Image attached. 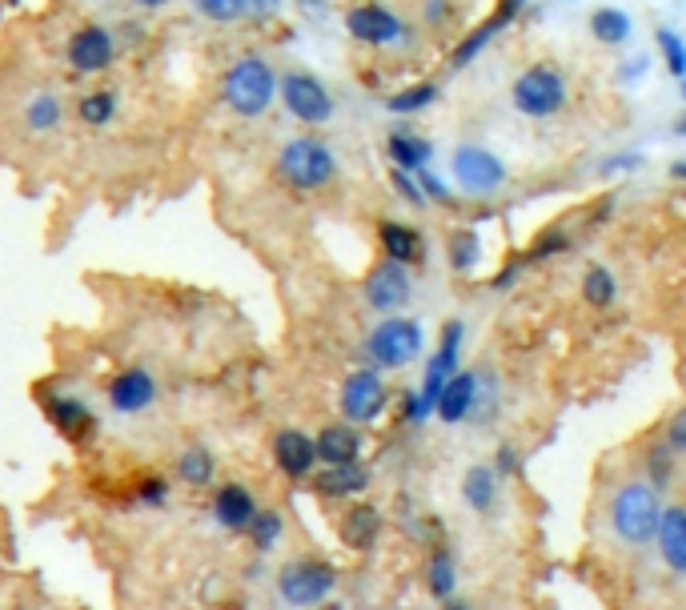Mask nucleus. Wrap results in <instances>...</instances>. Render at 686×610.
Returning a JSON list of instances; mask_svg holds the SVG:
<instances>
[{
    "label": "nucleus",
    "mask_w": 686,
    "mask_h": 610,
    "mask_svg": "<svg viewBox=\"0 0 686 610\" xmlns=\"http://www.w3.org/2000/svg\"><path fill=\"white\" fill-rule=\"evenodd\" d=\"M462 342H466V322H462V318L442 322L438 350L430 354V362H426V370H422V386L410 390V394H402V422L422 426V422L434 418V406H438L442 386L462 370Z\"/></svg>",
    "instance_id": "f257e3e1"
},
{
    "label": "nucleus",
    "mask_w": 686,
    "mask_h": 610,
    "mask_svg": "<svg viewBox=\"0 0 686 610\" xmlns=\"http://www.w3.org/2000/svg\"><path fill=\"white\" fill-rule=\"evenodd\" d=\"M277 85H281V73L261 53H245V57H237L225 69V77H221V101L241 121H261L273 109V101H277Z\"/></svg>",
    "instance_id": "f03ea898"
},
{
    "label": "nucleus",
    "mask_w": 686,
    "mask_h": 610,
    "mask_svg": "<svg viewBox=\"0 0 686 610\" xmlns=\"http://www.w3.org/2000/svg\"><path fill=\"white\" fill-rule=\"evenodd\" d=\"M277 173L293 193H321V189H329L337 181L341 165H337V153H333L329 141H321L313 133H301V137H289L277 149Z\"/></svg>",
    "instance_id": "7ed1b4c3"
},
{
    "label": "nucleus",
    "mask_w": 686,
    "mask_h": 610,
    "mask_svg": "<svg viewBox=\"0 0 686 610\" xmlns=\"http://www.w3.org/2000/svg\"><path fill=\"white\" fill-rule=\"evenodd\" d=\"M662 494L650 486V482H626L614 490L610 498V534L622 542V546H650L654 534H658V522H662Z\"/></svg>",
    "instance_id": "20e7f679"
},
{
    "label": "nucleus",
    "mask_w": 686,
    "mask_h": 610,
    "mask_svg": "<svg viewBox=\"0 0 686 610\" xmlns=\"http://www.w3.org/2000/svg\"><path fill=\"white\" fill-rule=\"evenodd\" d=\"M510 105L518 117L530 121H554L566 105H570V81L558 65L550 61H534L526 65L514 81H510Z\"/></svg>",
    "instance_id": "39448f33"
},
{
    "label": "nucleus",
    "mask_w": 686,
    "mask_h": 610,
    "mask_svg": "<svg viewBox=\"0 0 686 610\" xmlns=\"http://www.w3.org/2000/svg\"><path fill=\"white\" fill-rule=\"evenodd\" d=\"M422 350H426V330L418 318L406 314H386L366 338V354L378 370H406L422 358Z\"/></svg>",
    "instance_id": "423d86ee"
},
{
    "label": "nucleus",
    "mask_w": 686,
    "mask_h": 610,
    "mask_svg": "<svg viewBox=\"0 0 686 610\" xmlns=\"http://www.w3.org/2000/svg\"><path fill=\"white\" fill-rule=\"evenodd\" d=\"M450 177H454V185H458L466 197L486 201V197H494V193L506 189L510 169H506V161H502L494 149H486V145H458V149L450 153Z\"/></svg>",
    "instance_id": "0eeeda50"
},
{
    "label": "nucleus",
    "mask_w": 686,
    "mask_h": 610,
    "mask_svg": "<svg viewBox=\"0 0 686 610\" xmlns=\"http://www.w3.org/2000/svg\"><path fill=\"white\" fill-rule=\"evenodd\" d=\"M337 586V566L325 558H293L277 570V594L293 610L321 606Z\"/></svg>",
    "instance_id": "6e6552de"
},
{
    "label": "nucleus",
    "mask_w": 686,
    "mask_h": 610,
    "mask_svg": "<svg viewBox=\"0 0 686 610\" xmlns=\"http://www.w3.org/2000/svg\"><path fill=\"white\" fill-rule=\"evenodd\" d=\"M277 97L285 105V113L309 129L317 125H329L333 113H337V101L329 93V85L317 77V73H305V69H289L281 73V85H277Z\"/></svg>",
    "instance_id": "1a4fd4ad"
},
{
    "label": "nucleus",
    "mask_w": 686,
    "mask_h": 610,
    "mask_svg": "<svg viewBox=\"0 0 686 610\" xmlns=\"http://www.w3.org/2000/svg\"><path fill=\"white\" fill-rule=\"evenodd\" d=\"M337 410H341V422H350V426H374L390 410V386H386L382 370L362 366V370L346 374V382L337 390Z\"/></svg>",
    "instance_id": "9d476101"
},
{
    "label": "nucleus",
    "mask_w": 686,
    "mask_h": 610,
    "mask_svg": "<svg viewBox=\"0 0 686 610\" xmlns=\"http://www.w3.org/2000/svg\"><path fill=\"white\" fill-rule=\"evenodd\" d=\"M346 33L350 41L366 45V49H398L410 45V25L390 9L382 0H362V5L346 9Z\"/></svg>",
    "instance_id": "9b49d317"
},
{
    "label": "nucleus",
    "mask_w": 686,
    "mask_h": 610,
    "mask_svg": "<svg viewBox=\"0 0 686 610\" xmlns=\"http://www.w3.org/2000/svg\"><path fill=\"white\" fill-rule=\"evenodd\" d=\"M117 57H121V41H117V33H113L109 25H101V21L77 25V29L69 33V41H65V61H69V69L81 73V77H101V73H109V69L117 65Z\"/></svg>",
    "instance_id": "f8f14e48"
},
{
    "label": "nucleus",
    "mask_w": 686,
    "mask_h": 610,
    "mask_svg": "<svg viewBox=\"0 0 686 610\" xmlns=\"http://www.w3.org/2000/svg\"><path fill=\"white\" fill-rule=\"evenodd\" d=\"M526 5L530 0H494V9H490V17L482 21V25H474L458 45H454V53L446 57V69L450 73H462V69H470L506 29H514L518 21H522V13H526Z\"/></svg>",
    "instance_id": "ddd939ff"
},
{
    "label": "nucleus",
    "mask_w": 686,
    "mask_h": 610,
    "mask_svg": "<svg viewBox=\"0 0 686 610\" xmlns=\"http://www.w3.org/2000/svg\"><path fill=\"white\" fill-rule=\"evenodd\" d=\"M362 297H366V305L374 314H402L406 305H410V297H414V273H410V265H398V261H390V257H382L370 273H366V281H362Z\"/></svg>",
    "instance_id": "4468645a"
},
{
    "label": "nucleus",
    "mask_w": 686,
    "mask_h": 610,
    "mask_svg": "<svg viewBox=\"0 0 686 610\" xmlns=\"http://www.w3.org/2000/svg\"><path fill=\"white\" fill-rule=\"evenodd\" d=\"M157 394H161V390H157V378H153L145 366L117 370V374L109 378V386H105V398H109V406H113L117 414H125V418L153 410Z\"/></svg>",
    "instance_id": "2eb2a0df"
},
{
    "label": "nucleus",
    "mask_w": 686,
    "mask_h": 610,
    "mask_svg": "<svg viewBox=\"0 0 686 610\" xmlns=\"http://www.w3.org/2000/svg\"><path fill=\"white\" fill-rule=\"evenodd\" d=\"M41 406H45V418L53 422V430L61 438L77 442V446L97 434V414H93V406L85 398H77V394H45Z\"/></svg>",
    "instance_id": "dca6fc26"
},
{
    "label": "nucleus",
    "mask_w": 686,
    "mask_h": 610,
    "mask_svg": "<svg viewBox=\"0 0 686 610\" xmlns=\"http://www.w3.org/2000/svg\"><path fill=\"white\" fill-rule=\"evenodd\" d=\"M478 390H482V370H458L442 394H438V406H434V418L446 422V426H462L474 418L478 410Z\"/></svg>",
    "instance_id": "f3484780"
},
{
    "label": "nucleus",
    "mask_w": 686,
    "mask_h": 610,
    "mask_svg": "<svg viewBox=\"0 0 686 610\" xmlns=\"http://www.w3.org/2000/svg\"><path fill=\"white\" fill-rule=\"evenodd\" d=\"M273 466L289 478V482H305L313 478L317 470V446H313V434L305 430H277L273 434Z\"/></svg>",
    "instance_id": "a211bd4d"
},
{
    "label": "nucleus",
    "mask_w": 686,
    "mask_h": 610,
    "mask_svg": "<svg viewBox=\"0 0 686 610\" xmlns=\"http://www.w3.org/2000/svg\"><path fill=\"white\" fill-rule=\"evenodd\" d=\"M374 474L370 466L358 458V462H341V466H325V470H313V494L325 498V502H346V498H362L370 490Z\"/></svg>",
    "instance_id": "6ab92c4d"
},
{
    "label": "nucleus",
    "mask_w": 686,
    "mask_h": 610,
    "mask_svg": "<svg viewBox=\"0 0 686 610\" xmlns=\"http://www.w3.org/2000/svg\"><path fill=\"white\" fill-rule=\"evenodd\" d=\"M378 249L382 257L398 261V265H422L426 261V233L414 221H398V217H382L378 221Z\"/></svg>",
    "instance_id": "aec40b11"
},
{
    "label": "nucleus",
    "mask_w": 686,
    "mask_h": 610,
    "mask_svg": "<svg viewBox=\"0 0 686 610\" xmlns=\"http://www.w3.org/2000/svg\"><path fill=\"white\" fill-rule=\"evenodd\" d=\"M382 530H386V518H382V510L374 502H354L346 514H341V522H337L341 546L358 550V554L362 550H374L378 538H382Z\"/></svg>",
    "instance_id": "412c9836"
},
{
    "label": "nucleus",
    "mask_w": 686,
    "mask_h": 610,
    "mask_svg": "<svg viewBox=\"0 0 686 610\" xmlns=\"http://www.w3.org/2000/svg\"><path fill=\"white\" fill-rule=\"evenodd\" d=\"M313 446H317V462L321 466H341V462H358L362 458V426H350V422H333V426H321V434H313Z\"/></svg>",
    "instance_id": "4be33fe9"
},
{
    "label": "nucleus",
    "mask_w": 686,
    "mask_h": 610,
    "mask_svg": "<svg viewBox=\"0 0 686 610\" xmlns=\"http://www.w3.org/2000/svg\"><path fill=\"white\" fill-rule=\"evenodd\" d=\"M257 510H261V506H257L253 490L241 486V482H225V486L213 494V522H217L221 530H233V534L249 530V522H253Z\"/></svg>",
    "instance_id": "5701e85b"
},
{
    "label": "nucleus",
    "mask_w": 686,
    "mask_h": 610,
    "mask_svg": "<svg viewBox=\"0 0 686 610\" xmlns=\"http://www.w3.org/2000/svg\"><path fill=\"white\" fill-rule=\"evenodd\" d=\"M386 157H390L394 169L418 173V169H426L434 161V141L422 137V133H414L410 125H394L386 133Z\"/></svg>",
    "instance_id": "b1692460"
},
{
    "label": "nucleus",
    "mask_w": 686,
    "mask_h": 610,
    "mask_svg": "<svg viewBox=\"0 0 686 610\" xmlns=\"http://www.w3.org/2000/svg\"><path fill=\"white\" fill-rule=\"evenodd\" d=\"M586 33L602 49H626V41L634 37V17L626 9H618V5H598L586 17Z\"/></svg>",
    "instance_id": "393cba45"
},
{
    "label": "nucleus",
    "mask_w": 686,
    "mask_h": 610,
    "mask_svg": "<svg viewBox=\"0 0 686 610\" xmlns=\"http://www.w3.org/2000/svg\"><path fill=\"white\" fill-rule=\"evenodd\" d=\"M658 554L674 574H686V506H666L658 522Z\"/></svg>",
    "instance_id": "a878e982"
},
{
    "label": "nucleus",
    "mask_w": 686,
    "mask_h": 610,
    "mask_svg": "<svg viewBox=\"0 0 686 610\" xmlns=\"http://www.w3.org/2000/svg\"><path fill=\"white\" fill-rule=\"evenodd\" d=\"M482 257H486V241L474 225H458L446 233V261L458 277H470L482 265Z\"/></svg>",
    "instance_id": "bb28decb"
},
{
    "label": "nucleus",
    "mask_w": 686,
    "mask_h": 610,
    "mask_svg": "<svg viewBox=\"0 0 686 610\" xmlns=\"http://www.w3.org/2000/svg\"><path fill=\"white\" fill-rule=\"evenodd\" d=\"M498 470L490 462H474L466 474H462V502L474 510V514H490L498 506Z\"/></svg>",
    "instance_id": "cd10ccee"
},
{
    "label": "nucleus",
    "mask_w": 686,
    "mask_h": 610,
    "mask_svg": "<svg viewBox=\"0 0 686 610\" xmlns=\"http://www.w3.org/2000/svg\"><path fill=\"white\" fill-rule=\"evenodd\" d=\"M438 101H442V85L434 77H426V81H414V85L394 89L386 97V113H394V117H418V113H426Z\"/></svg>",
    "instance_id": "c85d7f7f"
},
{
    "label": "nucleus",
    "mask_w": 686,
    "mask_h": 610,
    "mask_svg": "<svg viewBox=\"0 0 686 610\" xmlns=\"http://www.w3.org/2000/svg\"><path fill=\"white\" fill-rule=\"evenodd\" d=\"M578 293H582V301L590 305V310H614V301H618V277H614V269L602 265V261H590L582 269Z\"/></svg>",
    "instance_id": "c756f323"
},
{
    "label": "nucleus",
    "mask_w": 686,
    "mask_h": 610,
    "mask_svg": "<svg viewBox=\"0 0 686 610\" xmlns=\"http://www.w3.org/2000/svg\"><path fill=\"white\" fill-rule=\"evenodd\" d=\"M117 117H121V97H117V89L97 85V89L81 93V101H77V121H81L85 129H109Z\"/></svg>",
    "instance_id": "7c9ffc66"
},
{
    "label": "nucleus",
    "mask_w": 686,
    "mask_h": 610,
    "mask_svg": "<svg viewBox=\"0 0 686 610\" xmlns=\"http://www.w3.org/2000/svg\"><path fill=\"white\" fill-rule=\"evenodd\" d=\"M177 478H181L185 486H193V490L213 486V478H217V458H213V450H209L205 442L185 446L181 458H177Z\"/></svg>",
    "instance_id": "2f4dec72"
},
{
    "label": "nucleus",
    "mask_w": 686,
    "mask_h": 610,
    "mask_svg": "<svg viewBox=\"0 0 686 610\" xmlns=\"http://www.w3.org/2000/svg\"><path fill=\"white\" fill-rule=\"evenodd\" d=\"M570 249H574V233H570L566 225H550V229H542V233H534V237H530V245L522 249V261H526V269H530V265H542V261L566 257Z\"/></svg>",
    "instance_id": "473e14b6"
},
{
    "label": "nucleus",
    "mask_w": 686,
    "mask_h": 610,
    "mask_svg": "<svg viewBox=\"0 0 686 610\" xmlns=\"http://www.w3.org/2000/svg\"><path fill=\"white\" fill-rule=\"evenodd\" d=\"M61 121H65V101L57 93L41 89V93H33L25 101V125H29V133H53V129H61Z\"/></svg>",
    "instance_id": "72a5a7b5"
},
{
    "label": "nucleus",
    "mask_w": 686,
    "mask_h": 610,
    "mask_svg": "<svg viewBox=\"0 0 686 610\" xmlns=\"http://www.w3.org/2000/svg\"><path fill=\"white\" fill-rule=\"evenodd\" d=\"M426 586L438 602H450L454 590H458V562L450 550H434L430 562H426Z\"/></svg>",
    "instance_id": "f704fd0d"
},
{
    "label": "nucleus",
    "mask_w": 686,
    "mask_h": 610,
    "mask_svg": "<svg viewBox=\"0 0 686 610\" xmlns=\"http://www.w3.org/2000/svg\"><path fill=\"white\" fill-rule=\"evenodd\" d=\"M654 49H658L662 69H666L674 81H682V77H686V37L674 33L670 25H658V29H654Z\"/></svg>",
    "instance_id": "c9c22d12"
},
{
    "label": "nucleus",
    "mask_w": 686,
    "mask_h": 610,
    "mask_svg": "<svg viewBox=\"0 0 686 610\" xmlns=\"http://www.w3.org/2000/svg\"><path fill=\"white\" fill-rule=\"evenodd\" d=\"M245 534H249V542L257 546V554H269V550L281 542V534H285V518H281L277 510H257Z\"/></svg>",
    "instance_id": "e433bc0d"
},
{
    "label": "nucleus",
    "mask_w": 686,
    "mask_h": 610,
    "mask_svg": "<svg viewBox=\"0 0 686 610\" xmlns=\"http://www.w3.org/2000/svg\"><path fill=\"white\" fill-rule=\"evenodd\" d=\"M193 9L209 21V25H221V29H229V25H241L249 13H245V0H193Z\"/></svg>",
    "instance_id": "4c0bfd02"
},
{
    "label": "nucleus",
    "mask_w": 686,
    "mask_h": 610,
    "mask_svg": "<svg viewBox=\"0 0 686 610\" xmlns=\"http://www.w3.org/2000/svg\"><path fill=\"white\" fill-rule=\"evenodd\" d=\"M646 482H650L658 494H666V486L674 482V450H670L666 442H658V446L646 450Z\"/></svg>",
    "instance_id": "58836bf2"
},
{
    "label": "nucleus",
    "mask_w": 686,
    "mask_h": 610,
    "mask_svg": "<svg viewBox=\"0 0 686 610\" xmlns=\"http://www.w3.org/2000/svg\"><path fill=\"white\" fill-rule=\"evenodd\" d=\"M458 21V0H422V25L442 33Z\"/></svg>",
    "instance_id": "ea45409f"
},
{
    "label": "nucleus",
    "mask_w": 686,
    "mask_h": 610,
    "mask_svg": "<svg viewBox=\"0 0 686 610\" xmlns=\"http://www.w3.org/2000/svg\"><path fill=\"white\" fill-rule=\"evenodd\" d=\"M646 165V153H638V149H622V153H610V157H602L598 161V177H618V173H634V169H642Z\"/></svg>",
    "instance_id": "a19ab883"
},
{
    "label": "nucleus",
    "mask_w": 686,
    "mask_h": 610,
    "mask_svg": "<svg viewBox=\"0 0 686 610\" xmlns=\"http://www.w3.org/2000/svg\"><path fill=\"white\" fill-rule=\"evenodd\" d=\"M418 185H422V193H426V205H454V185H450L446 177H438L430 165L418 169Z\"/></svg>",
    "instance_id": "79ce46f5"
},
{
    "label": "nucleus",
    "mask_w": 686,
    "mask_h": 610,
    "mask_svg": "<svg viewBox=\"0 0 686 610\" xmlns=\"http://www.w3.org/2000/svg\"><path fill=\"white\" fill-rule=\"evenodd\" d=\"M390 189H394L410 209H422V205H426V193H422V185H418V173H406V169H394V165H390Z\"/></svg>",
    "instance_id": "37998d69"
},
{
    "label": "nucleus",
    "mask_w": 686,
    "mask_h": 610,
    "mask_svg": "<svg viewBox=\"0 0 686 610\" xmlns=\"http://www.w3.org/2000/svg\"><path fill=\"white\" fill-rule=\"evenodd\" d=\"M490 466L498 470V478H522V450L514 442H498Z\"/></svg>",
    "instance_id": "c03bdc74"
},
{
    "label": "nucleus",
    "mask_w": 686,
    "mask_h": 610,
    "mask_svg": "<svg viewBox=\"0 0 686 610\" xmlns=\"http://www.w3.org/2000/svg\"><path fill=\"white\" fill-rule=\"evenodd\" d=\"M646 69H650V57H646V53H630V57L614 69V81H618V85H626V89H634V85H642Z\"/></svg>",
    "instance_id": "a18cd8bd"
},
{
    "label": "nucleus",
    "mask_w": 686,
    "mask_h": 610,
    "mask_svg": "<svg viewBox=\"0 0 686 610\" xmlns=\"http://www.w3.org/2000/svg\"><path fill=\"white\" fill-rule=\"evenodd\" d=\"M137 502H141V506H149V510L165 506V502H169V482H165L161 474L141 478V486H137Z\"/></svg>",
    "instance_id": "49530a36"
},
{
    "label": "nucleus",
    "mask_w": 686,
    "mask_h": 610,
    "mask_svg": "<svg viewBox=\"0 0 686 610\" xmlns=\"http://www.w3.org/2000/svg\"><path fill=\"white\" fill-rule=\"evenodd\" d=\"M526 273V261H522V253H514V257H506V265L490 277V289L494 293H506V289H514L518 285V277Z\"/></svg>",
    "instance_id": "de8ad7c7"
},
{
    "label": "nucleus",
    "mask_w": 686,
    "mask_h": 610,
    "mask_svg": "<svg viewBox=\"0 0 686 610\" xmlns=\"http://www.w3.org/2000/svg\"><path fill=\"white\" fill-rule=\"evenodd\" d=\"M662 442L674 450V454H686V406H678L662 430Z\"/></svg>",
    "instance_id": "09e8293b"
},
{
    "label": "nucleus",
    "mask_w": 686,
    "mask_h": 610,
    "mask_svg": "<svg viewBox=\"0 0 686 610\" xmlns=\"http://www.w3.org/2000/svg\"><path fill=\"white\" fill-rule=\"evenodd\" d=\"M289 5L301 13V21H309V25H325L329 21V13H333V0H289Z\"/></svg>",
    "instance_id": "8fccbe9b"
},
{
    "label": "nucleus",
    "mask_w": 686,
    "mask_h": 610,
    "mask_svg": "<svg viewBox=\"0 0 686 610\" xmlns=\"http://www.w3.org/2000/svg\"><path fill=\"white\" fill-rule=\"evenodd\" d=\"M277 9H281V0H245V13H249V17H257V21L273 17Z\"/></svg>",
    "instance_id": "3c124183"
},
{
    "label": "nucleus",
    "mask_w": 686,
    "mask_h": 610,
    "mask_svg": "<svg viewBox=\"0 0 686 610\" xmlns=\"http://www.w3.org/2000/svg\"><path fill=\"white\" fill-rule=\"evenodd\" d=\"M666 173H670V181H682V185H686V157L670 161V169H666Z\"/></svg>",
    "instance_id": "603ef678"
},
{
    "label": "nucleus",
    "mask_w": 686,
    "mask_h": 610,
    "mask_svg": "<svg viewBox=\"0 0 686 610\" xmlns=\"http://www.w3.org/2000/svg\"><path fill=\"white\" fill-rule=\"evenodd\" d=\"M137 9H145V13H157V9H165V5H173V0H133Z\"/></svg>",
    "instance_id": "864d4df0"
},
{
    "label": "nucleus",
    "mask_w": 686,
    "mask_h": 610,
    "mask_svg": "<svg viewBox=\"0 0 686 610\" xmlns=\"http://www.w3.org/2000/svg\"><path fill=\"white\" fill-rule=\"evenodd\" d=\"M674 137H682V141H686V113L674 121Z\"/></svg>",
    "instance_id": "5fc2aeb1"
},
{
    "label": "nucleus",
    "mask_w": 686,
    "mask_h": 610,
    "mask_svg": "<svg viewBox=\"0 0 686 610\" xmlns=\"http://www.w3.org/2000/svg\"><path fill=\"white\" fill-rule=\"evenodd\" d=\"M442 610H470L466 602H458V598H450V602H442Z\"/></svg>",
    "instance_id": "6e6d98bb"
},
{
    "label": "nucleus",
    "mask_w": 686,
    "mask_h": 610,
    "mask_svg": "<svg viewBox=\"0 0 686 610\" xmlns=\"http://www.w3.org/2000/svg\"><path fill=\"white\" fill-rule=\"evenodd\" d=\"M678 93H682V101H686V77H682V81H678Z\"/></svg>",
    "instance_id": "4d7b16f0"
},
{
    "label": "nucleus",
    "mask_w": 686,
    "mask_h": 610,
    "mask_svg": "<svg viewBox=\"0 0 686 610\" xmlns=\"http://www.w3.org/2000/svg\"><path fill=\"white\" fill-rule=\"evenodd\" d=\"M5 5H13V9H17V5H21V0H5Z\"/></svg>",
    "instance_id": "13d9d810"
}]
</instances>
